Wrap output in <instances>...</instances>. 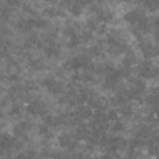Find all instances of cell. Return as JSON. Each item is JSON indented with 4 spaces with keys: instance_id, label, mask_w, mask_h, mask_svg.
Masks as SVG:
<instances>
[{
    "instance_id": "cell-19",
    "label": "cell",
    "mask_w": 159,
    "mask_h": 159,
    "mask_svg": "<svg viewBox=\"0 0 159 159\" xmlns=\"http://www.w3.org/2000/svg\"><path fill=\"white\" fill-rule=\"evenodd\" d=\"M43 14L47 16V17H58V16H62V11L58 9V7H55V6H48L43 10Z\"/></svg>"
},
{
    "instance_id": "cell-6",
    "label": "cell",
    "mask_w": 159,
    "mask_h": 159,
    "mask_svg": "<svg viewBox=\"0 0 159 159\" xmlns=\"http://www.w3.org/2000/svg\"><path fill=\"white\" fill-rule=\"evenodd\" d=\"M26 109L34 117H46L47 114V106L41 99H31Z\"/></svg>"
},
{
    "instance_id": "cell-26",
    "label": "cell",
    "mask_w": 159,
    "mask_h": 159,
    "mask_svg": "<svg viewBox=\"0 0 159 159\" xmlns=\"http://www.w3.org/2000/svg\"><path fill=\"white\" fill-rule=\"evenodd\" d=\"M46 2H50V4H56L57 0H46Z\"/></svg>"
},
{
    "instance_id": "cell-7",
    "label": "cell",
    "mask_w": 159,
    "mask_h": 159,
    "mask_svg": "<svg viewBox=\"0 0 159 159\" xmlns=\"http://www.w3.org/2000/svg\"><path fill=\"white\" fill-rule=\"evenodd\" d=\"M43 53L47 58H57L61 55V46L51 37L48 36L45 40V45H43Z\"/></svg>"
},
{
    "instance_id": "cell-11",
    "label": "cell",
    "mask_w": 159,
    "mask_h": 159,
    "mask_svg": "<svg viewBox=\"0 0 159 159\" xmlns=\"http://www.w3.org/2000/svg\"><path fill=\"white\" fill-rule=\"evenodd\" d=\"M86 4L83 2V0H71L68 6L66 7L71 15L73 16H80L82 12H83V9H84Z\"/></svg>"
},
{
    "instance_id": "cell-13",
    "label": "cell",
    "mask_w": 159,
    "mask_h": 159,
    "mask_svg": "<svg viewBox=\"0 0 159 159\" xmlns=\"http://www.w3.org/2000/svg\"><path fill=\"white\" fill-rule=\"evenodd\" d=\"M0 147H1V150L2 152L9 150V149H14L16 147V139L15 138H11L7 134H2L1 142H0Z\"/></svg>"
},
{
    "instance_id": "cell-5",
    "label": "cell",
    "mask_w": 159,
    "mask_h": 159,
    "mask_svg": "<svg viewBox=\"0 0 159 159\" xmlns=\"http://www.w3.org/2000/svg\"><path fill=\"white\" fill-rule=\"evenodd\" d=\"M42 87H45L48 92H51L52 94H62L66 89H65V84L58 81L57 78H53V77H46L42 80L41 82Z\"/></svg>"
},
{
    "instance_id": "cell-3",
    "label": "cell",
    "mask_w": 159,
    "mask_h": 159,
    "mask_svg": "<svg viewBox=\"0 0 159 159\" xmlns=\"http://www.w3.org/2000/svg\"><path fill=\"white\" fill-rule=\"evenodd\" d=\"M137 73L143 80H155L159 77V66L150 60H144L137 66Z\"/></svg>"
},
{
    "instance_id": "cell-23",
    "label": "cell",
    "mask_w": 159,
    "mask_h": 159,
    "mask_svg": "<svg viewBox=\"0 0 159 159\" xmlns=\"http://www.w3.org/2000/svg\"><path fill=\"white\" fill-rule=\"evenodd\" d=\"M22 9H24V11H25L26 14H34V9H32V6L29 5V4H25V5L22 6Z\"/></svg>"
},
{
    "instance_id": "cell-18",
    "label": "cell",
    "mask_w": 159,
    "mask_h": 159,
    "mask_svg": "<svg viewBox=\"0 0 159 159\" xmlns=\"http://www.w3.org/2000/svg\"><path fill=\"white\" fill-rule=\"evenodd\" d=\"M89 56L93 57H103L104 56V48L101 43H96L89 48Z\"/></svg>"
},
{
    "instance_id": "cell-15",
    "label": "cell",
    "mask_w": 159,
    "mask_h": 159,
    "mask_svg": "<svg viewBox=\"0 0 159 159\" xmlns=\"http://www.w3.org/2000/svg\"><path fill=\"white\" fill-rule=\"evenodd\" d=\"M137 63V56L134 55L133 51L128 50L123 57V61H122V66H125V67H133L134 65Z\"/></svg>"
},
{
    "instance_id": "cell-22",
    "label": "cell",
    "mask_w": 159,
    "mask_h": 159,
    "mask_svg": "<svg viewBox=\"0 0 159 159\" xmlns=\"http://www.w3.org/2000/svg\"><path fill=\"white\" fill-rule=\"evenodd\" d=\"M21 112H22V108L20 104H14L10 109V114H12V116H20Z\"/></svg>"
},
{
    "instance_id": "cell-25",
    "label": "cell",
    "mask_w": 159,
    "mask_h": 159,
    "mask_svg": "<svg viewBox=\"0 0 159 159\" xmlns=\"http://www.w3.org/2000/svg\"><path fill=\"white\" fill-rule=\"evenodd\" d=\"M154 39L159 42V30H154Z\"/></svg>"
},
{
    "instance_id": "cell-17",
    "label": "cell",
    "mask_w": 159,
    "mask_h": 159,
    "mask_svg": "<svg viewBox=\"0 0 159 159\" xmlns=\"http://www.w3.org/2000/svg\"><path fill=\"white\" fill-rule=\"evenodd\" d=\"M29 66L34 70V71H40L45 67V63L41 58H37V57H30L29 58Z\"/></svg>"
},
{
    "instance_id": "cell-20",
    "label": "cell",
    "mask_w": 159,
    "mask_h": 159,
    "mask_svg": "<svg viewBox=\"0 0 159 159\" xmlns=\"http://www.w3.org/2000/svg\"><path fill=\"white\" fill-rule=\"evenodd\" d=\"M111 128H112V130L114 132V133H119V132H123L124 129H125V124H124V122L123 120H120V119H116V120H113L112 123H111Z\"/></svg>"
},
{
    "instance_id": "cell-10",
    "label": "cell",
    "mask_w": 159,
    "mask_h": 159,
    "mask_svg": "<svg viewBox=\"0 0 159 159\" xmlns=\"http://www.w3.org/2000/svg\"><path fill=\"white\" fill-rule=\"evenodd\" d=\"M31 128H32V124L29 120H20L14 127V134L16 138L26 137L29 134V132L31 130Z\"/></svg>"
},
{
    "instance_id": "cell-9",
    "label": "cell",
    "mask_w": 159,
    "mask_h": 159,
    "mask_svg": "<svg viewBox=\"0 0 159 159\" xmlns=\"http://www.w3.org/2000/svg\"><path fill=\"white\" fill-rule=\"evenodd\" d=\"M77 137L76 135H72L70 133H62L60 137H58V144L61 148L63 149H68V150H72L76 148L77 145Z\"/></svg>"
},
{
    "instance_id": "cell-8",
    "label": "cell",
    "mask_w": 159,
    "mask_h": 159,
    "mask_svg": "<svg viewBox=\"0 0 159 159\" xmlns=\"http://www.w3.org/2000/svg\"><path fill=\"white\" fill-rule=\"evenodd\" d=\"M123 78L119 68H114L113 71H111L109 73H107L104 76V81H103V84L107 89H114L119 86L120 83V80Z\"/></svg>"
},
{
    "instance_id": "cell-12",
    "label": "cell",
    "mask_w": 159,
    "mask_h": 159,
    "mask_svg": "<svg viewBox=\"0 0 159 159\" xmlns=\"http://www.w3.org/2000/svg\"><path fill=\"white\" fill-rule=\"evenodd\" d=\"M15 26H16L19 30L24 31V32L31 31V30L35 27V19H31V17H29V19H19V20L16 21Z\"/></svg>"
},
{
    "instance_id": "cell-21",
    "label": "cell",
    "mask_w": 159,
    "mask_h": 159,
    "mask_svg": "<svg viewBox=\"0 0 159 159\" xmlns=\"http://www.w3.org/2000/svg\"><path fill=\"white\" fill-rule=\"evenodd\" d=\"M48 26L47 20L45 19H35V27L36 29H46Z\"/></svg>"
},
{
    "instance_id": "cell-1",
    "label": "cell",
    "mask_w": 159,
    "mask_h": 159,
    "mask_svg": "<svg viewBox=\"0 0 159 159\" xmlns=\"http://www.w3.org/2000/svg\"><path fill=\"white\" fill-rule=\"evenodd\" d=\"M124 20L130 25L133 34L138 39L150 31L152 24L148 20V17L145 16V14H144L143 10H139V9L129 10L128 12H125Z\"/></svg>"
},
{
    "instance_id": "cell-4",
    "label": "cell",
    "mask_w": 159,
    "mask_h": 159,
    "mask_svg": "<svg viewBox=\"0 0 159 159\" xmlns=\"http://www.w3.org/2000/svg\"><path fill=\"white\" fill-rule=\"evenodd\" d=\"M139 48H140V52L145 60H152V58L159 57V46L152 41L140 39Z\"/></svg>"
},
{
    "instance_id": "cell-16",
    "label": "cell",
    "mask_w": 159,
    "mask_h": 159,
    "mask_svg": "<svg viewBox=\"0 0 159 159\" xmlns=\"http://www.w3.org/2000/svg\"><path fill=\"white\" fill-rule=\"evenodd\" d=\"M144 9H147L150 12H154L159 10V0H138Z\"/></svg>"
},
{
    "instance_id": "cell-14",
    "label": "cell",
    "mask_w": 159,
    "mask_h": 159,
    "mask_svg": "<svg viewBox=\"0 0 159 159\" xmlns=\"http://www.w3.org/2000/svg\"><path fill=\"white\" fill-rule=\"evenodd\" d=\"M113 70H114V66L109 62H103V63H99V65L94 66V73L102 75V76H106L107 73H109Z\"/></svg>"
},
{
    "instance_id": "cell-2",
    "label": "cell",
    "mask_w": 159,
    "mask_h": 159,
    "mask_svg": "<svg viewBox=\"0 0 159 159\" xmlns=\"http://www.w3.org/2000/svg\"><path fill=\"white\" fill-rule=\"evenodd\" d=\"M94 66L91 62V56L87 53H80L71 58H68L63 63V70L66 71H78V70H87L93 68Z\"/></svg>"
},
{
    "instance_id": "cell-24",
    "label": "cell",
    "mask_w": 159,
    "mask_h": 159,
    "mask_svg": "<svg viewBox=\"0 0 159 159\" xmlns=\"http://www.w3.org/2000/svg\"><path fill=\"white\" fill-rule=\"evenodd\" d=\"M7 2L10 6H19L22 2V0H7Z\"/></svg>"
}]
</instances>
